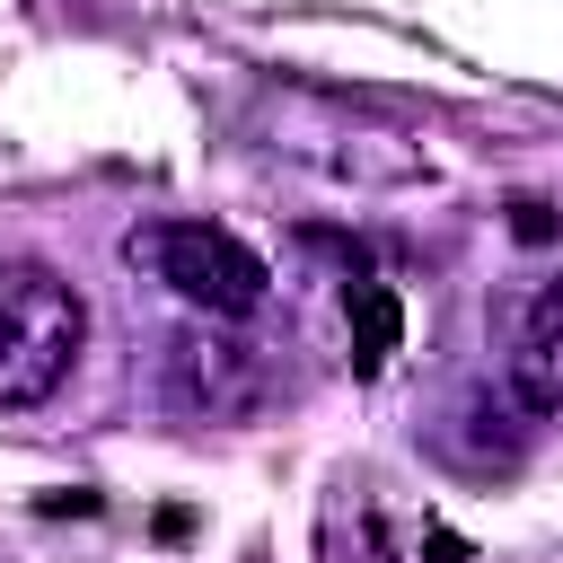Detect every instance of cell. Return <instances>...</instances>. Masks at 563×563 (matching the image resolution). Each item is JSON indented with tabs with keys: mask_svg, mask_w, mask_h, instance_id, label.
Listing matches in <instances>:
<instances>
[{
	"mask_svg": "<svg viewBox=\"0 0 563 563\" xmlns=\"http://www.w3.org/2000/svg\"><path fill=\"white\" fill-rule=\"evenodd\" d=\"M501 396H510L528 422H563V282L519 308L510 361H501Z\"/></svg>",
	"mask_w": 563,
	"mask_h": 563,
	"instance_id": "277c9868",
	"label": "cell"
},
{
	"mask_svg": "<svg viewBox=\"0 0 563 563\" xmlns=\"http://www.w3.org/2000/svg\"><path fill=\"white\" fill-rule=\"evenodd\" d=\"M0 563H9V545H0Z\"/></svg>",
	"mask_w": 563,
	"mask_h": 563,
	"instance_id": "ba28073f",
	"label": "cell"
},
{
	"mask_svg": "<svg viewBox=\"0 0 563 563\" xmlns=\"http://www.w3.org/2000/svg\"><path fill=\"white\" fill-rule=\"evenodd\" d=\"M88 343V299L53 264H0V413L44 405Z\"/></svg>",
	"mask_w": 563,
	"mask_h": 563,
	"instance_id": "7a4b0ae2",
	"label": "cell"
},
{
	"mask_svg": "<svg viewBox=\"0 0 563 563\" xmlns=\"http://www.w3.org/2000/svg\"><path fill=\"white\" fill-rule=\"evenodd\" d=\"M510 238L545 246V238H554V211H545V202H510Z\"/></svg>",
	"mask_w": 563,
	"mask_h": 563,
	"instance_id": "52a82bcc",
	"label": "cell"
},
{
	"mask_svg": "<svg viewBox=\"0 0 563 563\" xmlns=\"http://www.w3.org/2000/svg\"><path fill=\"white\" fill-rule=\"evenodd\" d=\"M343 361H352V378H378L387 369V352H396V290L343 246Z\"/></svg>",
	"mask_w": 563,
	"mask_h": 563,
	"instance_id": "5b68a950",
	"label": "cell"
},
{
	"mask_svg": "<svg viewBox=\"0 0 563 563\" xmlns=\"http://www.w3.org/2000/svg\"><path fill=\"white\" fill-rule=\"evenodd\" d=\"M264 150H282V158H299V167H317L334 185H369V194L431 176V158H422V141L405 123H387L369 106H343V97H308V88L264 97Z\"/></svg>",
	"mask_w": 563,
	"mask_h": 563,
	"instance_id": "6da1fadb",
	"label": "cell"
},
{
	"mask_svg": "<svg viewBox=\"0 0 563 563\" xmlns=\"http://www.w3.org/2000/svg\"><path fill=\"white\" fill-rule=\"evenodd\" d=\"M123 264L150 273V282H167L185 308H202L220 325H238V317H255L273 299L264 255L246 238L211 229V220H141V229H123Z\"/></svg>",
	"mask_w": 563,
	"mask_h": 563,
	"instance_id": "3957f363",
	"label": "cell"
},
{
	"mask_svg": "<svg viewBox=\"0 0 563 563\" xmlns=\"http://www.w3.org/2000/svg\"><path fill=\"white\" fill-rule=\"evenodd\" d=\"M255 343H211V334H185L176 343V387L185 396H202L211 413H238L246 396H255Z\"/></svg>",
	"mask_w": 563,
	"mask_h": 563,
	"instance_id": "8992f818",
	"label": "cell"
}]
</instances>
